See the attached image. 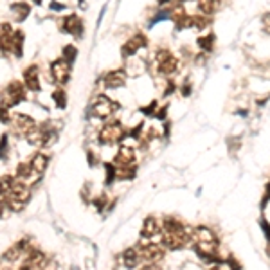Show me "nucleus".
Returning a JSON list of instances; mask_svg holds the SVG:
<instances>
[{
  "label": "nucleus",
  "mask_w": 270,
  "mask_h": 270,
  "mask_svg": "<svg viewBox=\"0 0 270 270\" xmlns=\"http://www.w3.org/2000/svg\"><path fill=\"white\" fill-rule=\"evenodd\" d=\"M191 241V234L187 232L184 222L171 216H166L162 222V245L168 250H180Z\"/></svg>",
  "instance_id": "obj_1"
},
{
  "label": "nucleus",
  "mask_w": 270,
  "mask_h": 270,
  "mask_svg": "<svg viewBox=\"0 0 270 270\" xmlns=\"http://www.w3.org/2000/svg\"><path fill=\"white\" fill-rule=\"evenodd\" d=\"M191 240L194 241V250L202 259L206 261H215L218 256V238L215 236V232L207 227L194 229Z\"/></svg>",
  "instance_id": "obj_2"
},
{
  "label": "nucleus",
  "mask_w": 270,
  "mask_h": 270,
  "mask_svg": "<svg viewBox=\"0 0 270 270\" xmlns=\"http://www.w3.org/2000/svg\"><path fill=\"white\" fill-rule=\"evenodd\" d=\"M27 141L33 146H51L56 141V131L49 124H45V126H34L27 133Z\"/></svg>",
  "instance_id": "obj_3"
},
{
  "label": "nucleus",
  "mask_w": 270,
  "mask_h": 270,
  "mask_svg": "<svg viewBox=\"0 0 270 270\" xmlns=\"http://www.w3.org/2000/svg\"><path fill=\"white\" fill-rule=\"evenodd\" d=\"M126 135V130L122 126L119 121H112V122H106L105 126L101 128L99 131V141L103 144H115L122 139Z\"/></svg>",
  "instance_id": "obj_4"
},
{
  "label": "nucleus",
  "mask_w": 270,
  "mask_h": 270,
  "mask_svg": "<svg viewBox=\"0 0 270 270\" xmlns=\"http://www.w3.org/2000/svg\"><path fill=\"white\" fill-rule=\"evenodd\" d=\"M139 254H141V259H143L144 263H148V265H157L159 261L164 259L166 249H164V245L146 243V245H141L139 247Z\"/></svg>",
  "instance_id": "obj_5"
},
{
  "label": "nucleus",
  "mask_w": 270,
  "mask_h": 270,
  "mask_svg": "<svg viewBox=\"0 0 270 270\" xmlns=\"http://www.w3.org/2000/svg\"><path fill=\"white\" fill-rule=\"evenodd\" d=\"M24 99H26V92H24V87H22V83H18V81H11V83L8 85L6 92H4L2 105L9 108V106L17 105V103L24 101Z\"/></svg>",
  "instance_id": "obj_6"
},
{
  "label": "nucleus",
  "mask_w": 270,
  "mask_h": 270,
  "mask_svg": "<svg viewBox=\"0 0 270 270\" xmlns=\"http://www.w3.org/2000/svg\"><path fill=\"white\" fill-rule=\"evenodd\" d=\"M157 69H159L161 74L169 76V74H173V72L178 69V61L169 51H161L159 54H157Z\"/></svg>",
  "instance_id": "obj_7"
},
{
  "label": "nucleus",
  "mask_w": 270,
  "mask_h": 270,
  "mask_svg": "<svg viewBox=\"0 0 270 270\" xmlns=\"http://www.w3.org/2000/svg\"><path fill=\"white\" fill-rule=\"evenodd\" d=\"M115 108H117V105L112 103V99H108L106 96H99L96 99V103H94V106H92L94 115H97L99 119H108Z\"/></svg>",
  "instance_id": "obj_8"
},
{
  "label": "nucleus",
  "mask_w": 270,
  "mask_h": 270,
  "mask_svg": "<svg viewBox=\"0 0 270 270\" xmlns=\"http://www.w3.org/2000/svg\"><path fill=\"white\" fill-rule=\"evenodd\" d=\"M51 71L54 81L59 85L67 83L69 78H71V63H69L67 59H56L54 63L51 65Z\"/></svg>",
  "instance_id": "obj_9"
},
{
  "label": "nucleus",
  "mask_w": 270,
  "mask_h": 270,
  "mask_svg": "<svg viewBox=\"0 0 270 270\" xmlns=\"http://www.w3.org/2000/svg\"><path fill=\"white\" fill-rule=\"evenodd\" d=\"M162 232V222L155 218V216H148V218L143 222V227H141V236L144 240H152L155 238L157 234H161Z\"/></svg>",
  "instance_id": "obj_10"
},
{
  "label": "nucleus",
  "mask_w": 270,
  "mask_h": 270,
  "mask_svg": "<svg viewBox=\"0 0 270 270\" xmlns=\"http://www.w3.org/2000/svg\"><path fill=\"white\" fill-rule=\"evenodd\" d=\"M29 249V240L27 238H24V240H20L18 243H15L11 249H8L4 252V261H9V263H13V261H17L18 257L22 256V254H26V252H31V250H27Z\"/></svg>",
  "instance_id": "obj_11"
},
{
  "label": "nucleus",
  "mask_w": 270,
  "mask_h": 270,
  "mask_svg": "<svg viewBox=\"0 0 270 270\" xmlns=\"http://www.w3.org/2000/svg\"><path fill=\"white\" fill-rule=\"evenodd\" d=\"M131 164H135V150L130 148V146H121L114 159V166L115 168H124V166Z\"/></svg>",
  "instance_id": "obj_12"
},
{
  "label": "nucleus",
  "mask_w": 270,
  "mask_h": 270,
  "mask_svg": "<svg viewBox=\"0 0 270 270\" xmlns=\"http://www.w3.org/2000/svg\"><path fill=\"white\" fill-rule=\"evenodd\" d=\"M24 81H26V87L29 90H40V69L38 65H31L27 71H24Z\"/></svg>",
  "instance_id": "obj_13"
},
{
  "label": "nucleus",
  "mask_w": 270,
  "mask_h": 270,
  "mask_svg": "<svg viewBox=\"0 0 270 270\" xmlns=\"http://www.w3.org/2000/svg\"><path fill=\"white\" fill-rule=\"evenodd\" d=\"M126 83V72L124 71H114L108 72L105 76V85L108 89H121Z\"/></svg>",
  "instance_id": "obj_14"
},
{
  "label": "nucleus",
  "mask_w": 270,
  "mask_h": 270,
  "mask_svg": "<svg viewBox=\"0 0 270 270\" xmlns=\"http://www.w3.org/2000/svg\"><path fill=\"white\" fill-rule=\"evenodd\" d=\"M13 124H15V128L24 135H27L34 128V121L29 115H24V114L13 115Z\"/></svg>",
  "instance_id": "obj_15"
},
{
  "label": "nucleus",
  "mask_w": 270,
  "mask_h": 270,
  "mask_svg": "<svg viewBox=\"0 0 270 270\" xmlns=\"http://www.w3.org/2000/svg\"><path fill=\"white\" fill-rule=\"evenodd\" d=\"M63 29L67 31V33L74 34V36H81V33H83V24H81V20L76 15H71V17L63 18Z\"/></svg>",
  "instance_id": "obj_16"
},
{
  "label": "nucleus",
  "mask_w": 270,
  "mask_h": 270,
  "mask_svg": "<svg viewBox=\"0 0 270 270\" xmlns=\"http://www.w3.org/2000/svg\"><path fill=\"white\" fill-rule=\"evenodd\" d=\"M144 43H146V40H144L143 34H135L133 38L128 40V42L124 43V47H122V54H124V56H131V54H135V52L139 51V49L144 45Z\"/></svg>",
  "instance_id": "obj_17"
},
{
  "label": "nucleus",
  "mask_w": 270,
  "mask_h": 270,
  "mask_svg": "<svg viewBox=\"0 0 270 270\" xmlns=\"http://www.w3.org/2000/svg\"><path fill=\"white\" fill-rule=\"evenodd\" d=\"M141 263V254L137 249H126L122 252V265L126 268H135Z\"/></svg>",
  "instance_id": "obj_18"
},
{
  "label": "nucleus",
  "mask_w": 270,
  "mask_h": 270,
  "mask_svg": "<svg viewBox=\"0 0 270 270\" xmlns=\"http://www.w3.org/2000/svg\"><path fill=\"white\" fill-rule=\"evenodd\" d=\"M47 162H49V157L47 155H43V153H34V157L31 159V168H33V171L36 175H42L43 171L47 169Z\"/></svg>",
  "instance_id": "obj_19"
},
{
  "label": "nucleus",
  "mask_w": 270,
  "mask_h": 270,
  "mask_svg": "<svg viewBox=\"0 0 270 270\" xmlns=\"http://www.w3.org/2000/svg\"><path fill=\"white\" fill-rule=\"evenodd\" d=\"M17 177L22 178V180H31V182H36V178H38V175L34 173L33 168H31L29 162H22V164H18L17 168Z\"/></svg>",
  "instance_id": "obj_20"
},
{
  "label": "nucleus",
  "mask_w": 270,
  "mask_h": 270,
  "mask_svg": "<svg viewBox=\"0 0 270 270\" xmlns=\"http://www.w3.org/2000/svg\"><path fill=\"white\" fill-rule=\"evenodd\" d=\"M220 4H222V0H198L200 11H202L204 15H211V13H215V11H218Z\"/></svg>",
  "instance_id": "obj_21"
},
{
  "label": "nucleus",
  "mask_w": 270,
  "mask_h": 270,
  "mask_svg": "<svg viewBox=\"0 0 270 270\" xmlns=\"http://www.w3.org/2000/svg\"><path fill=\"white\" fill-rule=\"evenodd\" d=\"M11 11H13V15H15V18L17 20H24V18L29 15V11H31V8L26 4V2H17V4H13L11 6Z\"/></svg>",
  "instance_id": "obj_22"
},
{
  "label": "nucleus",
  "mask_w": 270,
  "mask_h": 270,
  "mask_svg": "<svg viewBox=\"0 0 270 270\" xmlns=\"http://www.w3.org/2000/svg\"><path fill=\"white\" fill-rule=\"evenodd\" d=\"M22 42H24V33H22V31H15V34H13V52L17 56H22Z\"/></svg>",
  "instance_id": "obj_23"
},
{
  "label": "nucleus",
  "mask_w": 270,
  "mask_h": 270,
  "mask_svg": "<svg viewBox=\"0 0 270 270\" xmlns=\"http://www.w3.org/2000/svg\"><path fill=\"white\" fill-rule=\"evenodd\" d=\"M52 99H54L56 103H58L59 108H63L65 106V92L61 89L54 90V94H52Z\"/></svg>",
  "instance_id": "obj_24"
},
{
  "label": "nucleus",
  "mask_w": 270,
  "mask_h": 270,
  "mask_svg": "<svg viewBox=\"0 0 270 270\" xmlns=\"http://www.w3.org/2000/svg\"><path fill=\"white\" fill-rule=\"evenodd\" d=\"M213 42H215L213 34H209V36H206V38H200L198 40V43L202 45L204 51H211V49H213Z\"/></svg>",
  "instance_id": "obj_25"
},
{
  "label": "nucleus",
  "mask_w": 270,
  "mask_h": 270,
  "mask_svg": "<svg viewBox=\"0 0 270 270\" xmlns=\"http://www.w3.org/2000/svg\"><path fill=\"white\" fill-rule=\"evenodd\" d=\"M63 56H65V59H67L69 63H72V61H74V58H76V47L67 45V47H65V51H63Z\"/></svg>",
  "instance_id": "obj_26"
},
{
  "label": "nucleus",
  "mask_w": 270,
  "mask_h": 270,
  "mask_svg": "<svg viewBox=\"0 0 270 270\" xmlns=\"http://www.w3.org/2000/svg\"><path fill=\"white\" fill-rule=\"evenodd\" d=\"M8 157V135H2L0 139V159H6Z\"/></svg>",
  "instance_id": "obj_27"
},
{
  "label": "nucleus",
  "mask_w": 270,
  "mask_h": 270,
  "mask_svg": "<svg viewBox=\"0 0 270 270\" xmlns=\"http://www.w3.org/2000/svg\"><path fill=\"white\" fill-rule=\"evenodd\" d=\"M9 115H8V106L4 105H0V121L2 122H9Z\"/></svg>",
  "instance_id": "obj_28"
},
{
  "label": "nucleus",
  "mask_w": 270,
  "mask_h": 270,
  "mask_svg": "<svg viewBox=\"0 0 270 270\" xmlns=\"http://www.w3.org/2000/svg\"><path fill=\"white\" fill-rule=\"evenodd\" d=\"M261 22H263V31L270 34V13H266Z\"/></svg>",
  "instance_id": "obj_29"
},
{
  "label": "nucleus",
  "mask_w": 270,
  "mask_h": 270,
  "mask_svg": "<svg viewBox=\"0 0 270 270\" xmlns=\"http://www.w3.org/2000/svg\"><path fill=\"white\" fill-rule=\"evenodd\" d=\"M9 207H8V204H6V200L4 198H0V218L6 215V211H8Z\"/></svg>",
  "instance_id": "obj_30"
},
{
  "label": "nucleus",
  "mask_w": 270,
  "mask_h": 270,
  "mask_svg": "<svg viewBox=\"0 0 270 270\" xmlns=\"http://www.w3.org/2000/svg\"><path fill=\"white\" fill-rule=\"evenodd\" d=\"M141 270H161L157 265H146V266H143Z\"/></svg>",
  "instance_id": "obj_31"
},
{
  "label": "nucleus",
  "mask_w": 270,
  "mask_h": 270,
  "mask_svg": "<svg viewBox=\"0 0 270 270\" xmlns=\"http://www.w3.org/2000/svg\"><path fill=\"white\" fill-rule=\"evenodd\" d=\"M33 2H36V4H42V0H33Z\"/></svg>",
  "instance_id": "obj_32"
},
{
  "label": "nucleus",
  "mask_w": 270,
  "mask_h": 270,
  "mask_svg": "<svg viewBox=\"0 0 270 270\" xmlns=\"http://www.w3.org/2000/svg\"><path fill=\"white\" fill-rule=\"evenodd\" d=\"M0 270H8V268H6V266H4V265H0Z\"/></svg>",
  "instance_id": "obj_33"
},
{
  "label": "nucleus",
  "mask_w": 270,
  "mask_h": 270,
  "mask_svg": "<svg viewBox=\"0 0 270 270\" xmlns=\"http://www.w3.org/2000/svg\"><path fill=\"white\" fill-rule=\"evenodd\" d=\"M211 270H222V268H218V266H215V268H211Z\"/></svg>",
  "instance_id": "obj_34"
}]
</instances>
